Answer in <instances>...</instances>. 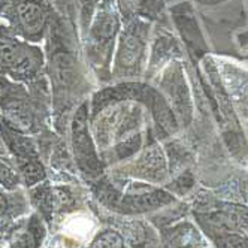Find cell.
<instances>
[{"mask_svg": "<svg viewBox=\"0 0 248 248\" xmlns=\"http://www.w3.org/2000/svg\"><path fill=\"white\" fill-rule=\"evenodd\" d=\"M121 27L123 20L115 0H102L81 41L87 63L100 82H111V66Z\"/></svg>", "mask_w": 248, "mask_h": 248, "instance_id": "obj_1", "label": "cell"}, {"mask_svg": "<svg viewBox=\"0 0 248 248\" xmlns=\"http://www.w3.org/2000/svg\"><path fill=\"white\" fill-rule=\"evenodd\" d=\"M153 23L142 18L123 21L111 66V82H133L145 77Z\"/></svg>", "mask_w": 248, "mask_h": 248, "instance_id": "obj_2", "label": "cell"}, {"mask_svg": "<svg viewBox=\"0 0 248 248\" xmlns=\"http://www.w3.org/2000/svg\"><path fill=\"white\" fill-rule=\"evenodd\" d=\"M45 57L36 44H30L6 26H0V77L14 82L44 84Z\"/></svg>", "mask_w": 248, "mask_h": 248, "instance_id": "obj_3", "label": "cell"}, {"mask_svg": "<svg viewBox=\"0 0 248 248\" xmlns=\"http://www.w3.org/2000/svg\"><path fill=\"white\" fill-rule=\"evenodd\" d=\"M54 15L49 0H8L2 16L18 38L39 44L46 38Z\"/></svg>", "mask_w": 248, "mask_h": 248, "instance_id": "obj_4", "label": "cell"}, {"mask_svg": "<svg viewBox=\"0 0 248 248\" xmlns=\"http://www.w3.org/2000/svg\"><path fill=\"white\" fill-rule=\"evenodd\" d=\"M153 82H157V88L168 100L178 123L190 126L194 108L183 59L170 62Z\"/></svg>", "mask_w": 248, "mask_h": 248, "instance_id": "obj_5", "label": "cell"}, {"mask_svg": "<svg viewBox=\"0 0 248 248\" xmlns=\"http://www.w3.org/2000/svg\"><path fill=\"white\" fill-rule=\"evenodd\" d=\"M169 20L178 33L180 41L184 44V49L190 64L198 69L201 60L209 54V45L198 21L196 9L190 0H180L169 9Z\"/></svg>", "mask_w": 248, "mask_h": 248, "instance_id": "obj_6", "label": "cell"}, {"mask_svg": "<svg viewBox=\"0 0 248 248\" xmlns=\"http://www.w3.org/2000/svg\"><path fill=\"white\" fill-rule=\"evenodd\" d=\"M0 111L9 127L21 133L36 130V111L29 93L20 82H9L0 77Z\"/></svg>", "mask_w": 248, "mask_h": 248, "instance_id": "obj_7", "label": "cell"}, {"mask_svg": "<svg viewBox=\"0 0 248 248\" xmlns=\"http://www.w3.org/2000/svg\"><path fill=\"white\" fill-rule=\"evenodd\" d=\"M88 102H82L77 109L72 126H70V140H72V153L78 169L87 178H97L103 172V160L97 154L94 140L88 130Z\"/></svg>", "mask_w": 248, "mask_h": 248, "instance_id": "obj_8", "label": "cell"}, {"mask_svg": "<svg viewBox=\"0 0 248 248\" xmlns=\"http://www.w3.org/2000/svg\"><path fill=\"white\" fill-rule=\"evenodd\" d=\"M183 48L180 41L175 38L170 27L153 24L150 51H148V63L145 70V82L153 84L158 74L173 60L183 59Z\"/></svg>", "mask_w": 248, "mask_h": 248, "instance_id": "obj_9", "label": "cell"}, {"mask_svg": "<svg viewBox=\"0 0 248 248\" xmlns=\"http://www.w3.org/2000/svg\"><path fill=\"white\" fill-rule=\"evenodd\" d=\"M115 3L123 21L142 18L172 29L166 0H115Z\"/></svg>", "mask_w": 248, "mask_h": 248, "instance_id": "obj_10", "label": "cell"}, {"mask_svg": "<svg viewBox=\"0 0 248 248\" xmlns=\"http://www.w3.org/2000/svg\"><path fill=\"white\" fill-rule=\"evenodd\" d=\"M130 175L142 178L151 183H160L168 175V163L166 157L154 140L145 147V150L139 154L138 158L127 166Z\"/></svg>", "mask_w": 248, "mask_h": 248, "instance_id": "obj_11", "label": "cell"}, {"mask_svg": "<svg viewBox=\"0 0 248 248\" xmlns=\"http://www.w3.org/2000/svg\"><path fill=\"white\" fill-rule=\"evenodd\" d=\"M45 236L42 220L33 214L26 223L20 224L9 238V248H39Z\"/></svg>", "mask_w": 248, "mask_h": 248, "instance_id": "obj_12", "label": "cell"}, {"mask_svg": "<svg viewBox=\"0 0 248 248\" xmlns=\"http://www.w3.org/2000/svg\"><path fill=\"white\" fill-rule=\"evenodd\" d=\"M102 0H72V6L75 9V21L78 27V34L82 41L85 33L90 27V23L99 8Z\"/></svg>", "mask_w": 248, "mask_h": 248, "instance_id": "obj_13", "label": "cell"}, {"mask_svg": "<svg viewBox=\"0 0 248 248\" xmlns=\"http://www.w3.org/2000/svg\"><path fill=\"white\" fill-rule=\"evenodd\" d=\"M188 224H181L169 235V248H205L199 235Z\"/></svg>", "mask_w": 248, "mask_h": 248, "instance_id": "obj_14", "label": "cell"}, {"mask_svg": "<svg viewBox=\"0 0 248 248\" xmlns=\"http://www.w3.org/2000/svg\"><path fill=\"white\" fill-rule=\"evenodd\" d=\"M90 248H126V245L123 236L115 230H103L96 235Z\"/></svg>", "mask_w": 248, "mask_h": 248, "instance_id": "obj_15", "label": "cell"}, {"mask_svg": "<svg viewBox=\"0 0 248 248\" xmlns=\"http://www.w3.org/2000/svg\"><path fill=\"white\" fill-rule=\"evenodd\" d=\"M217 248H248V238L232 233V232H220L218 235H212Z\"/></svg>", "mask_w": 248, "mask_h": 248, "instance_id": "obj_16", "label": "cell"}, {"mask_svg": "<svg viewBox=\"0 0 248 248\" xmlns=\"http://www.w3.org/2000/svg\"><path fill=\"white\" fill-rule=\"evenodd\" d=\"M20 183V176L6 162H2L0 158V186L5 187L6 190H14L16 188Z\"/></svg>", "mask_w": 248, "mask_h": 248, "instance_id": "obj_17", "label": "cell"}, {"mask_svg": "<svg viewBox=\"0 0 248 248\" xmlns=\"http://www.w3.org/2000/svg\"><path fill=\"white\" fill-rule=\"evenodd\" d=\"M191 186H193V178H191V175H190L188 172H186V173H183V175L180 176V178H176V180H175L172 188H173V191L183 194V193H186Z\"/></svg>", "mask_w": 248, "mask_h": 248, "instance_id": "obj_18", "label": "cell"}, {"mask_svg": "<svg viewBox=\"0 0 248 248\" xmlns=\"http://www.w3.org/2000/svg\"><path fill=\"white\" fill-rule=\"evenodd\" d=\"M168 3H172V2H176V0H166ZM196 3H199L201 6H216V5H220V3H224L227 0H194Z\"/></svg>", "mask_w": 248, "mask_h": 248, "instance_id": "obj_19", "label": "cell"}, {"mask_svg": "<svg viewBox=\"0 0 248 248\" xmlns=\"http://www.w3.org/2000/svg\"><path fill=\"white\" fill-rule=\"evenodd\" d=\"M9 209V205H8V199L3 193H0V220H3V217L6 216V212Z\"/></svg>", "mask_w": 248, "mask_h": 248, "instance_id": "obj_20", "label": "cell"}, {"mask_svg": "<svg viewBox=\"0 0 248 248\" xmlns=\"http://www.w3.org/2000/svg\"><path fill=\"white\" fill-rule=\"evenodd\" d=\"M238 39H239V42H241V45H242V46H248V31L241 33Z\"/></svg>", "mask_w": 248, "mask_h": 248, "instance_id": "obj_21", "label": "cell"}, {"mask_svg": "<svg viewBox=\"0 0 248 248\" xmlns=\"http://www.w3.org/2000/svg\"><path fill=\"white\" fill-rule=\"evenodd\" d=\"M6 5H8V0H0V16L3 15V12L6 9Z\"/></svg>", "mask_w": 248, "mask_h": 248, "instance_id": "obj_22", "label": "cell"}]
</instances>
